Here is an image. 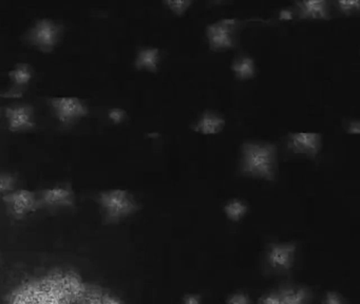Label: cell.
<instances>
[{"instance_id": "ba28073f", "label": "cell", "mask_w": 360, "mask_h": 304, "mask_svg": "<svg viewBox=\"0 0 360 304\" xmlns=\"http://www.w3.org/2000/svg\"><path fill=\"white\" fill-rule=\"evenodd\" d=\"M288 147L294 153L316 158L322 147L321 134L315 132L290 133Z\"/></svg>"}, {"instance_id": "e0dca14e", "label": "cell", "mask_w": 360, "mask_h": 304, "mask_svg": "<svg viewBox=\"0 0 360 304\" xmlns=\"http://www.w3.org/2000/svg\"><path fill=\"white\" fill-rule=\"evenodd\" d=\"M231 70L238 80H246L254 77L256 74V65L252 57L243 56L236 59L231 65Z\"/></svg>"}, {"instance_id": "603a6c76", "label": "cell", "mask_w": 360, "mask_h": 304, "mask_svg": "<svg viewBox=\"0 0 360 304\" xmlns=\"http://www.w3.org/2000/svg\"><path fill=\"white\" fill-rule=\"evenodd\" d=\"M226 304H250V299L248 293H243V291H237V293L229 296Z\"/></svg>"}, {"instance_id": "7a4b0ae2", "label": "cell", "mask_w": 360, "mask_h": 304, "mask_svg": "<svg viewBox=\"0 0 360 304\" xmlns=\"http://www.w3.org/2000/svg\"><path fill=\"white\" fill-rule=\"evenodd\" d=\"M98 202L104 219L108 223H117L140 209V205L134 196L124 189H110L101 192Z\"/></svg>"}, {"instance_id": "6da1fadb", "label": "cell", "mask_w": 360, "mask_h": 304, "mask_svg": "<svg viewBox=\"0 0 360 304\" xmlns=\"http://www.w3.org/2000/svg\"><path fill=\"white\" fill-rule=\"evenodd\" d=\"M277 146L271 143L246 141L242 145L240 172L245 177L275 181Z\"/></svg>"}, {"instance_id": "277c9868", "label": "cell", "mask_w": 360, "mask_h": 304, "mask_svg": "<svg viewBox=\"0 0 360 304\" xmlns=\"http://www.w3.org/2000/svg\"><path fill=\"white\" fill-rule=\"evenodd\" d=\"M52 111L63 124H72L89 113L83 99L75 96L53 97L49 101Z\"/></svg>"}, {"instance_id": "5b68a950", "label": "cell", "mask_w": 360, "mask_h": 304, "mask_svg": "<svg viewBox=\"0 0 360 304\" xmlns=\"http://www.w3.org/2000/svg\"><path fill=\"white\" fill-rule=\"evenodd\" d=\"M238 21L236 19H223L218 23H212L206 27L210 48L212 51L229 50L236 44V32Z\"/></svg>"}, {"instance_id": "7402d4cb", "label": "cell", "mask_w": 360, "mask_h": 304, "mask_svg": "<svg viewBox=\"0 0 360 304\" xmlns=\"http://www.w3.org/2000/svg\"><path fill=\"white\" fill-rule=\"evenodd\" d=\"M339 10L345 14H352V13L356 12L359 10L360 2L358 0H353V1H341L337 2Z\"/></svg>"}, {"instance_id": "ffe728a7", "label": "cell", "mask_w": 360, "mask_h": 304, "mask_svg": "<svg viewBox=\"0 0 360 304\" xmlns=\"http://www.w3.org/2000/svg\"><path fill=\"white\" fill-rule=\"evenodd\" d=\"M16 185V177L10 173H0V194H7L13 191Z\"/></svg>"}, {"instance_id": "4fadbf2b", "label": "cell", "mask_w": 360, "mask_h": 304, "mask_svg": "<svg viewBox=\"0 0 360 304\" xmlns=\"http://www.w3.org/2000/svg\"><path fill=\"white\" fill-rule=\"evenodd\" d=\"M41 291L39 280H29L12 291L7 304H34Z\"/></svg>"}, {"instance_id": "44dd1931", "label": "cell", "mask_w": 360, "mask_h": 304, "mask_svg": "<svg viewBox=\"0 0 360 304\" xmlns=\"http://www.w3.org/2000/svg\"><path fill=\"white\" fill-rule=\"evenodd\" d=\"M164 4H165L174 14L178 15V16H182V15H184L185 12L188 10L189 6L193 4V1H189V0H181V1H165Z\"/></svg>"}, {"instance_id": "9c48e42d", "label": "cell", "mask_w": 360, "mask_h": 304, "mask_svg": "<svg viewBox=\"0 0 360 304\" xmlns=\"http://www.w3.org/2000/svg\"><path fill=\"white\" fill-rule=\"evenodd\" d=\"M296 253V243H271L267 249V263L274 270H290L294 265Z\"/></svg>"}, {"instance_id": "ac0fdd59", "label": "cell", "mask_w": 360, "mask_h": 304, "mask_svg": "<svg viewBox=\"0 0 360 304\" xmlns=\"http://www.w3.org/2000/svg\"><path fill=\"white\" fill-rule=\"evenodd\" d=\"M9 77L16 86H27V84H30L31 80H32V69L27 63H20L9 72Z\"/></svg>"}, {"instance_id": "d4e9b609", "label": "cell", "mask_w": 360, "mask_h": 304, "mask_svg": "<svg viewBox=\"0 0 360 304\" xmlns=\"http://www.w3.org/2000/svg\"><path fill=\"white\" fill-rule=\"evenodd\" d=\"M108 118L115 124H120L125 120L126 112L123 109H120V108H113V109L109 110Z\"/></svg>"}, {"instance_id": "9a60e30c", "label": "cell", "mask_w": 360, "mask_h": 304, "mask_svg": "<svg viewBox=\"0 0 360 304\" xmlns=\"http://www.w3.org/2000/svg\"><path fill=\"white\" fill-rule=\"evenodd\" d=\"M299 17L302 19H330V8L324 0L317 1H299Z\"/></svg>"}, {"instance_id": "4316f807", "label": "cell", "mask_w": 360, "mask_h": 304, "mask_svg": "<svg viewBox=\"0 0 360 304\" xmlns=\"http://www.w3.org/2000/svg\"><path fill=\"white\" fill-rule=\"evenodd\" d=\"M359 127L360 125L358 120H354V122H349V127H347V133H349V134H359Z\"/></svg>"}, {"instance_id": "52a82bcc", "label": "cell", "mask_w": 360, "mask_h": 304, "mask_svg": "<svg viewBox=\"0 0 360 304\" xmlns=\"http://www.w3.org/2000/svg\"><path fill=\"white\" fill-rule=\"evenodd\" d=\"M3 198L8 210L18 219L26 217L39 207L37 194L28 189L13 190L5 194Z\"/></svg>"}, {"instance_id": "5bb4252c", "label": "cell", "mask_w": 360, "mask_h": 304, "mask_svg": "<svg viewBox=\"0 0 360 304\" xmlns=\"http://www.w3.org/2000/svg\"><path fill=\"white\" fill-rule=\"evenodd\" d=\"M225 120L222 116L217 115L214 112L206 111L202 114L193 129L195 132L204 135L218 134L224 129Z\"/></svg>"}, {"instance_id": "cb8c5ba5", "label": "cell", "mask_w": 360, "mask_h": 304, "mask_svg": "<svg viewBox=\"0 0 360 304\" xmlns=\"http://www.w3.org/2000/svg\"><path fill=\"white\" fill-rule=\"evenodd\" d=\"M323 304H345L342 296L337 291H330L326 293Z\"/></svg>"}, {"instance_id": "30bf717a", "label": "cell", "mask_w": 360, "mask_h": 304, "mask_svg": "<svg viewBox=\"0 0 360 304\" xmlns=\"http://www.w3.org/2000/svg\"><path fill=\"white\" fill-rule=\"evenodd\" d=\"M60 285L63 295L70 304L81 303L88 286L81 274L75 270H62Z\"/></svg>"}, {"instance_id": "3957f363", "label": "cell", "mask_w": 360, "mask_h": 304, "mask_svg": "<svg viewBox=\"0 0 360 304\" xmlns=\"http://www.w3.org/2000/svg\"><path fill=\"white\" fill-rule=\"evenodd\" d=\"M27 39L41 52H51L60 42V25L51 19H39L28 32Z\"/></svg>"}, {"instance_id": "d6986e66", "label": "cell", "mask_w": 360, "mask_h": 304, "mask_svg": "<svg viewBox=\"0 0 360 304\" xmlns=\"http://www.w3.org/2000/svg\"><path fill=\"white\" fill-rule=\"evenodd\" d=\"M248 207L245 203L238 198L229 201L224 206V213L231 222H239L248 213Z\"/></svg>"}, {"instance_id": "8992f818", "label": "cell", "mask_w": 360, "mask_h": 304, "mask_svg": "<svg viewBox=\"0 0 360 304\" xmlns=\"http://www.w3.org/2000/svg\"><path fill=\"white\" fill-rule=\"evenodd\" d=\"M311 298V289L290 285L261 296L259 304H309Z\"/></svg>"}, {"instance_id": "484cf974", "label": "cell", "mask_w": 360, "mask_h": 304, "mask_svg": "<svg viewBox=\"0 0 360 304\" xmlns=\"http://www.w3.org/2000/svg\"><path fill=\"white\" fill-rule=\"evenodd\" d=\"M183 304H201V296L188 293L183 298Z\"/></svg>"}, {"instance_id": "7c38bea8", "label": "cell", "mask_w": 360, "mask_h": 304, "mask_svg": "<svg viewBox=\"0 0 360 304\" xmlns=\"http://www.w3.org/2000/svg\"><path fill=\"white\" fill-rule=\"evenodd\" d=\"M39 206L70 207L75 204V192L67 186L46 188L39 194Z\"/></svg>"}, {"instance_id": "8fae6325", "label": "cell", "mask_w": 360, "mask_h": 304, "mask_svg": "<svg viewBox=\"0 0 360 304\" xmlns=\"http://www.w3.org/2000/svg\"><path fill=\"white\" fill-rule=\"evenodd\" d=\"M6 118L8 127L12 132H22L34 128V111L29 105L14 106L7 108Z\"/></svg>"}, {"instance_id": "2e32d148", "label": "cell", "mask_w": 360, "mask_h": 304, "mask_svg": "<svg viewBox=\"0 0 360 304\" xmlns=\"http://www.w3.org/2000/svg\"><path fill=\"white\" fill-rule=\"evenodd\" d=\"M160 63V50L157 48H144L139 51L136 58V68L138 70H146L155 72Z\"/></svg>"}]
</instances>
